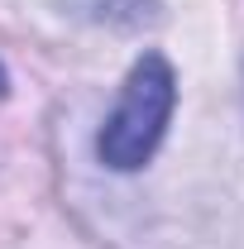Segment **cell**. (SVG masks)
Wrapping results in <instances>:
<instances>
[{
    "instance_id": "2",
    "label": "cell",
    "mask_w": 244,
    "mask_h": 249,
    "mask_svg": "<svg viewBox=\"0 0 244 249\" xmlns=\"http://www.w3.org/2000/svg\"><path fill=\"white\" fill-rule=\"evenodd\" d=\"M10 91V77H5V67H0V96Z\"/></svg>"
},
{
    "instance_id": "1",
    "label": "cell",
    "mask_w": 244,
    "mask_h": 249,
    "mask_svg": "<svg viewBox=\"0 0 244 249\" xmlns=\"http://www.w3.org/2000/svg\"><path fill=\"white\" fill-rule=\"evenodd\" d=\"M173 106H177V72L163 53H144V58L129 67L120 87L115 110L105 115L101 134H96V158L115 173H134L144 168L158 144H163V129L173 120Z\"/></svg>"
}]
</instances>
